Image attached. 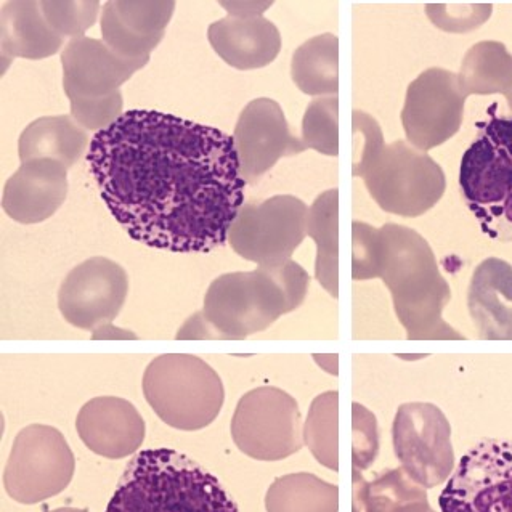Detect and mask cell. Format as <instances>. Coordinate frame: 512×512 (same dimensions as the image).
Here are the masks:
<instances>
[{"mask_svg": "<svg viewBox=\"0 0 512 512\" xmlns=\"http://www.w3.org/2000/svg\"><path fill=\"white\" fill-rule=\"evenodd\" d=\"M100 196L132 240L172 252L224 246L244 204L233 137L159 111H127L90 140Z\"/></svg>", "mask_w": 512, "mask_h": 512, "instance_id": "cell-1", "label": "cell"}, {"mask_svg": "<svg viewBox=\"0 0 512 512\" xmlns=\"http://www.w3.org/2000/svg\"><path fill=\"white\" fill-rule=\"evenodd\" d=\"M352 278H381L411 341L463 339L443 322L450 286L440 275L431 246L411 228L365 222L352 224Z\"/></svg>", "mask_w": 512, "mask_h": 512, "instance_id": "cell-2", "label": "cell"}, {"mask_svg": "<svg viewBox=\"0 0 512 512\" xmlns=\"http://www.w3.org/2000/svg\"><path fill=\"white\" fill-rule=\"evenodd\" d=\"M309 273L297 262L225 273L212 281L201 312L183 325L177 339H246L293 312L309 291Z\"/></svg>", "mask_w": 512, "mask_h": 512, "instance_id": "cell-3", "label": "cell"}, {"mask_svg": "<svg viewBox=\"0 0 512 512\" xmlns=\"http://www.w3.org/2000/svg\"><path fill=\"white\" fill-rule=\"evenodd\" d=\"M105 512H240L211 472L171 448L127 464Z\"/></svg>", "mask_w": 512, "mask_h": 512, "instance_id": "cell-4", "label": "cell"}, {"mask_svg": "<svg viewBox=\"0 0 512 512\" xmlns=\"http://www.w3.org/2000/svg\"><path fill=\"white\" fill-rule=\"evenodd\" d=\"M464 203L492 240L512 241V118L492 116L461 159Z\"/></svg>", "mask_w": 512, "mask_h": 512, "instance_id": "cell-5", "label": "cell"}, {"mask_svg": "<svg viewBox=\"0 0 512 512\" xmlns=\"http://www.w3.org/2000/svg\"><path fill=\"white\" fill-rule=\"evenodd\" d=\"M143 395L167 426L200 431L224 405L222 379L212 366L188 354L159 355L143 374Z\"/></svg>", "mask_w": 512, "mask_h": 512, "instance_id": "cell-6", "label": "cell"}, {"mask_svg": "<svg viewBox=\"0 0 512 512\" xmlns=\"http://www.w3.org/2000/svg\"><path fill=\"white\" fill-rule=\"evenodd\" d=\"M358 177L382 211L410 219L431 211L447 190L442 167L405 140L382 145Z\"/></svg>", "mask_w": 512, "mask_h": 512, "instance_id": "cell-7", "label": "cell"}, {"mask_svg": "<svg viewBox=\"0 0 512 512\" xmlns=\"http://www.w3.org/2000/svg\"><path fill=\"white\" fill-rule=\"evenodd\" d=\"M307 217V204L296 196L277 195L243 204L228 232V243L246 261L280 267L291 261L307 236Z\"/></svg>", "mask_w": 512, "mask_h": 512, "instance_id": "cell-8", "label": "cell"}, {"mask_svg": "<svg viewBox=\"0 0 512 512\" xmlns=\"http://www.w3.org/2000/svg\"><path fill=\"white\" fill-rule=\"evenodd\" d=\"M76 460L58 429L31 424L13 442L4 471L5 492L21 504H37L60 495L73 480Z\"/></svg>", "mask_w": 512, "mask_h": 512, "instance_id": "cell-9", "label": "cell"}, {"mask_svg": "<svg viewBox=\"0 0 512 512\" xmlns=\"http://www.w3.org/2000/svg\"><path fill=\"white\" fill-rule=\"evenodd\" d=\"M232 437L240 452L252 460H285L304 445L299 405L278 387H257L236 405Z\"/></svg>", "mask_w": 512, "mask_h": 512, "instance_id": "cell-10", "label": "cell"}, {"mask_svg": "<svg viewBox=\"0 0 512 512\" xmlns=\"http://www.w3.org/2000/svg\"><path fill=\"white\" fill-rule=\"evenodd\" d=\"M439 506L442 512H512V440L485 439L469 448Z\"/></svg>", "mask_w": 512, "mask_h": 512, "instance_id": "cell-11", "label": "cell"}, {"mask_svg": "<svg viewBox=\"0 0 512 512\" xmlns=\"http://www.w3.org/2000/svg\"><path fill=\"white\" fill-rule=\"evenodd\" d=\"M400 468L416 484L437 487L455 468L450 424L432 403H403L392 427Z\"/></svg>", "mask_w": 512, "mask_h": 512, "instance_id": "cell-12", "label": "cell"}, {"mask_svg": "<svg viewBox=\"0 0 512 512\" xmlns=\"http://www.w3.org/2000/svg\"><path fill=\"white\" fill-rule=\"evenodd\" d=\"M466 98L458 74L443 68L419 74L408 86L402 108L403 131L410 145L426 153L458 134Z\"/></svg>", "mask_w": 512, "mask_h": 512, "instance_id": "cell-13", "label": "cell"}, {"mask_svg": "<svg viewBox=\"0 0 512 512\" xmlns=\"http://www.w3.org/2000/svg\"><path fill=\"white\" fill-rule=\"evenodd\" d=\"M127 293L126 270L106 257H92L66 275L58 291V309L70 325L97 331L118 317Z\"/></svg>", "mask_w": 512, "mask_h": 512, "instance_id": "cell-14", "label": "cell"}, {"mask_svg": "<svg viewBox=\"0 0 512 512\" xmlns=\"http://www.w3.org/2000/svg\"><path fill=\"white\" fill-rule=\"evenodd\" d=\"M232 137L246 183L259 182L281 158L307 150L272 98H256L244 106Z\"/></svg>", "mask_w": 512, "mask_h": 512, "instance_id": "cell-15", "label": "cell"}, {"mask_svg": "<svg viewBox=\"0 0 512 512\" xmlns=\"http://www.w3.org/2000/svg\"><path fill=\"white\" fill-rule=\"evenodd\" d=\"M150 58L129 60L103 41L92 37H76L61 52L63 89L71 98H103L119 92L137 71L147 65Z\"/></svg>", "mask_w": 512, "mask_h": 512, "instance_id": "cell-16", "label": "cell"}, {"mask_svg": "<svg viewBox=\"0 0 512 512\" xmlns=\"http://www.w3.org/2000/svg\"><path fill=\"white\" fill-rule=\"evenodd\" d=\"M174 10L172 0H110L103 5L100 25L103 42L119 57L150 58L163 41Z\"/></svg>", "mask_w": 512, "mask_h": 512, "instance_id": "cell-17", "label": "cell"}, {"mask_svg": "<svg viewBox=\"0 0 512 512\" xmlns=\"http://www.w3.org/2000/svg\"><path fill=\"white\" fill-rule=\"evenodd\" d=\"M76 429L95 455L122 460L134 455L145 439V421L129 400L97 397L81 408Z\"/></svg>", "mask_w": 512, "mask_h": 512, "instance_id": "cell-18", "label": "cell"}, {"mask_svg": "<svg viewBox=\"0 0 512 512\" xmlns=\"http://www.w3.org/2000/svg\"><path fill=\"white\" fill-rule=\"evenodd\" d=\"M68 195V169L53 159L21 163L2 195L5 214L20 224H41L58 211Z\"/></svg>", "mask_w": 512, "mask_h": 512, "instance_id": "cell-19", "label": "cell"}, {"mask_svg": "<svg viewBox=\"0 0 512 512\" xmlns=\"http://www.w3.org/2000/svg\"><path fill=\"white\" fill-rule=\"evenodd\" d=\"M209 44L227 65L248 71L265 68L281 50V34L272 21L262 17H228L212 23Z\"/></svg>", "mask_w": 512, "mask_h": 512, "instance_id": "cell-20", "label": "cell"}, {"mask_svg": "<svg viewBox=\"0 0 512 512\" xmlns=\"http://www.w3.org/2000/svg\"><path fill=\"white\" fill-rule=\"evenodd\" d=\"M469 310L480 338L512 339V267L487 259L477 267L469 288Z\"/></svg>", "mask_w": 512, "mask_h": 512, "instance_id": "cell-21", "label": "cell"}, {"mask_svg": "<svg viewBox=\"0 0 512 512\" xmlns=\"http://www.w3.org/2000/svg\"><path fill=\"white\" fill-rule=\"evenodd\" d=\"M63 39L45 20L41 2L12 0L2 5L0 45L4 57L26 60L53 57L61 49Z\"/></svg>", "mask_w": 512, "mask_h": 512, "instance_id": "cell-22", "label": "cell"}, {"mask_svg": "<svg viewBox=\"0 0 512 512\" xmlns=\"http://www.w3.org/2000/svg\"><path fill=\"white\" fill-rule=\"evenodd\" d=\"M89 147V134L71 116H44L31 122L18 140L21 163L53 159L70 169Z\"/></svg>", "mask_w": 512, "mask_h": 512, "instance_id": "cell-23", "label": "cell"}, {"mask_svg": "<svg viewBox=\"0 0 512 512\" xmlns=\"http://www.w3.org/2000/svg\"><path fill=\"white\" fill-rule=\"evenodd\" d=\"M354 503L365 512H435L429 506L426 488L402 468L389 469L371 482L354 471Z\"/></svg>", "mask_w": 512, "mask_h": 512, "instance_id": "cell-24", "label": "cell"}, {"mask_svg": "<svg viewBox=\"0 0 512 512\" xmlns=\"http://www.w3.org/2000/svg\"><path fill=\"white\" fill-rule=\"evenodd\" d=\"M291 78L302 94L334 97L339 92V39L334 34L315 36L294 52Z\"/></svg>", "mask_w": 512, "mask_h": 512, "instance_id": "cell-25", "label": "cell"}, {"mask_svg": "<svg viewBox=\"0 0 512 512\" xmlns=\"http://www.w3.org/2000/svg\"><path fill=\"white\" fill-rule=\"evenodd\" d=\"M307 235L317 244L315 277L333 297L339 294V190L323 191L307 217Z\"/></svg>", "mask_w": 512, "mask_h": 512, "instance_id": "cell-26", "label": "cell"}, {"mask_svg": "<svg viewBox=\"0 0 512 512\" xmlns=\"http://www.w3.org/2000/svg\"><path fill=\"white\" fill-rule=\"evenodd\" d=\"M461 90L468 95H509L512 92V55L506 45L484 41L472 45L458 73Z\"/></svg>", "mask_w": 512, "mask_h": 512, "instance_id": "cell-27", "label": "cell"}, {"mask_svg": "<svg viewBox=\"0 0 512 512\" xmlns=\"http://www.w3.org/2000/svg\"><path fill=\"white\" fill-rule=\"evenodd\" d=\"M267 512H338V485L297 472L278 477L265 495Z\"/></svg>", "mask_w": 512, "mask_h": 512, "instance_id": "cell-28", "label": "cell"}, {"mask_svg": "<svg viewBox=\"0 0 512 512\" xmlns=\"http://www.w3.org/2000/svg\"><path fill=\"white\" fill-rule=\"evenodd\" d=\"M339 394L336 391L318 395L310 405L304 426V443L318 463L331 471L339 469L338 435Z\"/></svg>", "mask_w": 512, "mask_h": 512, "instance_id": "cell-29", "label": "cell"}, {"mask_svg": "<svg viewBox=\"0 0 512 512\" xmlns=\"http://www.w3.org/2000/svg\"><path fill=\"white\" fill-rule=\"evenodd\" d=\"M302 142L307 150L325 156L339 155V98L318 97L310 102L302 119Z\"/></svg>", "mask_w": 512, "mask_h": 512, "instance_id": "cell-30", "label": "cell"}, {"mask_svg": "<svg viewBox=\"0 0 512 512\" xmlns=\"http://www.w3.org/2000/svg\"><path fill=\"white\" fill-rule=\"evenodd\" d=\"M42 13L50 28L61 37H84L100 12L97 0H42Z\"/></svg>", "mask_w": 512, "mask_h": 512, "instance_id": "cell-31", "label": "cell"}, {"mask_svg": "<svg viewBox=\"0 0 512 512\" xmlns=\"http://www.w3.org/2000/svg\"><path fill=\"white\" fill-rule=\"evenodd\" d=\"M71 118L87 132L106 131L124 116L121 90L103 98H71Z\"/></svg>", "mask_w": 512, "mask_h": 512, "instance_id": "cell-32", "label": "cell"}, {"mask_svg": "<svg viewBox=\"0 0 512 512\" xmlns=\"http://www.w3.org/2000/svg\"><path fill=\"white\" fill-rule=\"evenodd\" d=\"M488 4H434L426 5V13L437 28L448 33H468L484 25L492 15Z\"/></svg>", "mask_w": 512, "mask_h": 512, "instance_id": "cell-33", "label": "cell"}, {"mask_svg": "<svg viewBox=\"0 0 512 512\" xmlns=\"http://www.w3.org/2000/svg\"><path fill=\"white\" fill-rule=\"evenodd\" d=\"M354 471L370 468L379 452L378 426L370 411L354 403Z\"/></svg>", "mask_w": 512, "mask_h": 512, "instance_id": "cell-34", "label": "cell"}, {"mask_svg": "<svg viewBox=\"0 0 512 512\" xmlns=\"http://www.w3.org/2000/svg\"><path fill=\"white\" fill-rule=\"evenodd\" d=\"M352 131H354V167L352 175L358 177L363 167L378 153L384 145V135L381 126L370 114L355 110L352 113Z\"/></svg>", "mask_w": 512, "mask_h": 512, "instance_id": "cell-35", "label": "cell"}, {"mask_svg": "<svg viewBox=\"0 0 512 512\" xmlns=\"http://www.w3.org/2000/svg\"><path fill=\"white\" fill-rule=\"evenodd\" d=\"M45 512H89V511H86V509L60 508V509H53V511H45Z\"/></svg>", "mask_w": 512, "mask_h": 512, "instance_id": "cell-36", "label": "cell"}, {"mask_svg": "<svg viewBox=\"0 0 512 512\" xmlns=\"http://www.w3.org/2000/svg\"><path fill=\"white\" fill-rule=\"evenodd\" d=\"M506 98H508V105H509V108H511V111H512V92H511V94L506 95Z\"/></svg>", "mask_w": 512, "mask_h": 512, "instance_id": "cell-37", "label": "cell"}, {"mask_svg": "<svg viewBox=\"0 0 512 512\" xmlns=\"http://www.w3.org/2000/svg\"><path fill=\"white\" fill-rule=\"evenodd\" d=\"M354 512H360V506L354 503Z\"/></svg>", "mask_w": 512, "mask_h": 512, "instance_id": "cell-38", "label": "cell"}]
</instances>
